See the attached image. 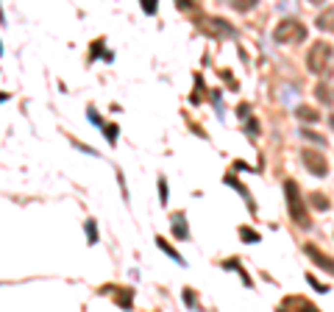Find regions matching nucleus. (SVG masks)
I'll use <instances>...</instances> for the list:
<instances>
[{"mask_svg": "<svg viewBox=\"0 0 334 312\" xmlns=\"http://www.w3.org/2000/svg\"><path fill=\"white\" fill-rule=\"evenodd\" d=\"M301 162H304V167H307L315 179H326V176H329V162H326V156L320 154V151L304 148V151H301Z\"/></svg>", "mask_w": 334, "mask_h": 312, "instance_id": "obj_4", "label": "nucleus"}, {"mask_svg": "<svg viewBox=\"0 0 334 312\" xmlns=\"http://www.w3.org/2000/svg\"><path fill=\"white\" fill-rule=\"evenodd\" d=\"M159 195H162V204H167V198H170V190H167V182H164V179H159Z\"/></svg>", "mask_w": 334, "mask_h": 312, "instance_id": "obj_19", "label": "nucleus"}, {"mask_svg": "<svg viewBox=\"0 0 334 312\" xmlns=\"http://www.w3.org/2000/svg\"><path fill=\"white\" fill-rule=\"evenodd\" d=\"M139 3H142V9L148 14H156V9H159V0H139Z\"/></svg>", "mask_w": 334, "mask_h": 312, "instance_id": "obj_17", "label": "nucleus"}, {"mask_svg": "<svg viewBox=\"0 0 334 312\" xmlns=\"http://www.w3.org/2000/svg\"><path fill=\"white\" fill-rule=\"evenodd\" d=\"M309 3H320V0H309Z\"/></svg>", "mask_w": 334, "mask_h": 312, "instance_id": "obj_24", "label": "nucleus"}, {"mask_svg": "<svg viewBox=\"0 0 334 312\" xmlns=\"http://www.w3.org/2000/svg\"><path fill=\"white\" fill-rule=\"evenodd\" d=\"M284 192H287V209H290V217L301 226V229H309V226H312V220H309L307 207H304V201H301L298 184L292 182V179H287V182H284Z\"/></svg>", "mask_w": 334, "mask_h": 312, "instance_id": "obj_1", "label": "nucleus"}, {"mask_svg": "<svg viewBox=\"0 0 334 312\" xmlns=\"http://www.w3.org/2000/svg\"><path fill=\"white\" fill-rule=\"evenodd\" d=\"M315 26L320 28V31H326V34H332V31H334V9L320 11V14H317V20H315Z\"/></svg>", "mask_w": 334, "mask_h": 312, "instance_id": "obj_7", "label": "nucleus"}, {"mask_svg": "<svg viewBox=\"0 0 334 312\" xmlns=\"http://www.w3.org/2000/svg\"><path fill=\"white\" fill-rule=\"evenodd\" d=\"M86 237H89V245L98 243V226H95V220H86Z\"/></svg>", "mask_w": 334, "mask_h": 312, "instance_id": "obj_15", "label": "nucleus"}, {"mask_svg": "<svg viewBox=\"0 0 334 312\" xmlns=\"http://www.w3.org/2000/svg\"><path fill=\"white\" fill-rule=\"evenodd\" d=\"M245 131H248L251 137H259V120H248L245 123Z\"/></svg>", "mask_w": 334, "mask_h": 312, "instance_id": "obj_20", "label": "nucleus"}, {"mask_svg": "<svg viewBox=\"0 0 334 312\" xmlns=\"http://www.w3.org/2000/svg\"><path fill=\"white\" fill-rule=\"evenodd\" d=\"M301 137L312 139V142H317V145H326V139L320 137V134H315V131H312V129H301Z\"/></svg>", "mask_w": 334, "mask_h": 312, "instance_id": "obj_16", "label": "nucleus"}, {"mask_svg": "<svg viewBox=\"0 0 334 312\" xmlns=\"http://www.w3.org/2000/svg\"><path fill=\"white\" fill-rule=\"evenodd\" d=\"M173 234H176L179 240H189V232H187V226H184V212H176V215H173Z\"/></svg>", "mask_w": 334, "mask_h": 312, "instance_id": "obj_8", "label": "nucleus"}, {"mask_svg": "<svg viewBox=\"0 0 334 312\" xmlns=\"http://www.w3.org/2000/svg\"><path fill=\"white\" fill-rule=\"evenodd\" d=\"M287 307H304V310H315V307H312L307 298H298V295H290V298H284V301H282V310H287Z\"/></svg>", "mask_w": 334, "mask_h": 312, "instance_id": "obj_11", "label": "nucleus"}, {"mask_svg": "<svg viewBox=\"0 0 334 312\" xmlns=\"http://www.w3.org/2000/svg\"><path fill=\"white\" fill-rule=\"evenodd\" d=\"M231 6L237 11H251L254 6H257V0H231Z\"/></svg>", "mask_w": 334, "mask_h": 312, "instance_id": "obj_14", "label": "nucleus"}, {"mask_svg": "<svg viewBox=\"0 0 334 312\" xmlns=\"http://www.w3.org/2000/svg\"><path fill=\"white\" fill-rule=\"evenodd\" d=\"M273 39H276V42H282V45L304 42V39H307V28H304V23H298V20L287 17V20H282V23L276 26Z\"/></svg>", "mask_w": 334, "mask_h": 312, "instance_id": "obj_2", "label": "nucleus"}, {"mask_svg": "<svg viewBox=\"0 0 334 312\" xmlns=\"http://www.w3.org/2000/svg\"><path fill=\"white\" fill-rule=\"evenodd\" d=\"M298 120H307V123H317L320 120V112H315L312 106H298Z\"/></svg>", "mask_w": 334, "mask_h": 312, "instance_id": "obj_10", "label": "nucleus"}, {"mask_svg": "<svg viewBox=\"0 0 334 312\" xmlns=\"http://www.w3.org/2000/svg\"><path fill=\"white\" fill-rule=\"evenodd\" d=\"M329 61H332V45L329 42H315L309 48V53H307L309 73H323L329 67Z\"/></svg>", "mask_w": 334, "mask_h": 312, "instance_id": "obj_3", "label": "nucleus"}, {"mask_svg": "<svg viewBox=\"0 0 334 312\" xmlns=\"http://www.w3.org/2000/svg\"><path fill=\"white\" fill-rule=\"evenodd\" d=\"M156 245H159V248H162V251L167 254L170 260H176V262H179V265H187V262H184V257H181V254L176 251V248H173V245H167V240H164V237H156Z\"/></svg>", "mask_w": 334, "mask_h": 312, "instance_id": "obj_9", "label": "nucleus"}, {"mask_svg": "<svg viewBox=\"0 0 334 312\" xmlns=\"http://www.w3.org/2000/svg\"><path fill=\"white\" fill-rule=\"evenodd\" d=\"M304 251H307V257H309V260H315V265H317L320 270H326V273H332V276H334V260H332V257H326V254H320V251L315 248V245H307Z\"/></svg>", "mask_w": 334, "mask_h": 312, "instance_id": "obj_6", "label": "nucleus"}, {"mask_svg": "<svg viewBox=\"0 0 334 312\" xmlns=\"http://www.w3.org/2000/svg\"><path fill=\"white\" fill-rule=\"evenodd\" d=\"M307 282H309V285H312V287H315L317 293H326V290H329V287H326V285H320V282H317L315 276H307Z\"/></svg>", "mask_w": 334, "mask_h": 312, "instance_id": "obj_22", "label": "nucleus"}, {"mask_svg": "<svg viewBox=\"0 0 334 312\" xmlns=\"http://www.w3.org/2000/svg\"><path fill=\"white\" fill-rule=\"evenodd\" d=\"M332 129H334V117H332Z\"/></svg>", "mask_w": 334, "mask_h": 312, "instance_id": "obj_25", "label": "nucleus"}, {"mask_svg": "<svg viewBox=\"0 0 334 312\" xmlns=\"http://www.w3.org/2000/svg\"><path fill=\"white\" fill-rule=\"evenodd\" d=\"M201 28L209 31L212 36H220V39H231V36H237V31H234L223 17H206V23H201Z\"/></svg>", "mask_w": 334, "mask_h": 312, "instance_id": "obj_5", "label": "nucleus"}, {"mask_svg": "<svg viewBox=\"0 0 334 312\" xmlns=\"http://www.w3.org/2000/svg\"><path fill=\"white\" fill-rule=\"evenodd\" d=\"M315 95L320 98V101H326V104H329V101H332V95H329V89H326L323 84H317V89H315Z\"/></svg>", "mask_w": 334, "mask_h": 312, "instance_id": "obj_21", "label": "nucleus"}, {"mask_svg": "<svg viewBox=\"0 0 334 312\" xmlns=\"http://www.w3.org/2000/svg\"><path fill=\"white\" fill-rule=\"evenodd\" d=\"M240 237H242V243H259V234L257 232H254V229H248V226H242V229H240Z\"/></svg>", "mask_w": 334, "mask_h": 312, "instance_id": "obj_12", "label": "nucleus"}, {"mask_svg": "<svg viewBox=\"0 0 334 312\" xmlns=\"http://www.w3.org/2000/svg\"><path fill=\"white\" fill-rule=\"evenodd\" d=\"M103 129H106V139L114 145V142H117V131L120 129H117V126H103Z\"/></svg>", "mask_w": 334, "mask_h": 312, "instance_id": "obj_18", "label": "nucleus"}, {"mask_svg": "<svg viewBox=\"0 0 334 312\" xmlns=\"http://www.w3.org/2000/svg\"><path fill=\"white\" fill-rule=\"evenodd\" d=\"M309 204H312V207L315 209H329V201H326V195H320V192H315V195H309Z\"/></svg>", "mask_w": 334, "mask_h": 312, "instance_id": "obj_13", "label": "nucleus"}, {"mask_svg": "<svg viewBox=\"0 0 334 312\" xmlns=\"http://www.w3.org/2000/svg\"><path fill=\"white\" fill-rule=\"evenodd\" d=\"M184 304H187V307H192V304H195V295L189 293V290H184Z\"/></svg>", "mask_w": 334, "mask_h": 312, "instance_id": "obj_23", "label": "nucleus"}]
</instances>
